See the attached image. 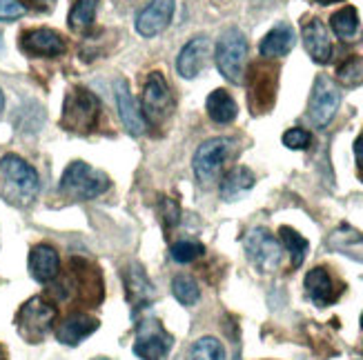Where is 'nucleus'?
Masks as SVG:
<instances>
[{"label": "nucleus", "instance_id": "nucleus-1", "mask_svg": "<svg viewBox=\"0 0 363 360\" xmlns=\"http://www.w3.org/2000/svg\"><path fill=\"white\" fill-rule=\"evenodd\" d=\"M101 100L85 87H74L67 91L62 103V127L74 134H89L99 124Z\"/></svg>", "mask_w": 363, "mask_h": 360}, {"label": "nucleus", "instance_id": "nucleus-2", "mask_svg": "<svg viewBox=\"0 0 363 360\" xmlns=\"http://www.w3.org/2000/svg\"><path fill=\"white\" fill-rule=\"evenodd\" d=\"M216 67L232 85L245 81V60H247V40L241 29H228L216 42Z\"/></svg>", "mask_w": 363, "mask_h": 360}, {"label": "nucleus", "instance_id": "nucleus-3", "mask_svg": "<svg viewBox=\"0 0 363 360\" xmlns=\"http://www.w3.org/2000/svg\"><path fill=\"white\" fill-rule=\"evenodd\" d=\"M107 190H109V178L83 161L72 163L60 178V192L76 200L99 198Z\"/></svg>", "mask_w": 363, "mask_h": 360}, {"label": "nucleus", "instance_id": "nucleus-4", "mask_svg": "<svg viewBox=\"0 0 363 360\" xmlns=\"http://www.w3.org/2000/svg\"><path fill=\"white\" fill-rule=\"evenodd\" d=\"M58 316V311L52 303H47L40 296L27 301L18 316H16V325H18V332L27 342H40L47 332L54 327V320Z\"/></svg>", "mask_w": 363, "mask_h": 360}, {"label": "nucleus", "instance_id": "nucleus-5", "mask_svg": "<svg viewBox=\"0 0 363 360\" xmlns=\"http://www.w3.org/2000/svg\"><path fill=\"white\" fill-rule=\"evenodd\" d=\"M243 245H245V254H247L250 262L255 265L259 272L279 269V265L283 260V247L267 229L257 227V229L247 231Z\"/></svg>", "mask_w": 363, "mask_h": 360}, {"label": "nucleus", "instance_id": "nucleus-6", "mask_svg": "<svg viewBox=\"0 0 363 360\" xmlns=\"http://www.w3.org/2000/svg\"><path fill=\"white\" fill-rule=\"evenodd\" d=\"M232 145L234 143L230 138H212V140H205V143L196 149L194 174L203 185H210L220 176L223 165L232 151Z\"/></svg>", "mask_w": 363, "mask_h": 360}, {"label": "nucleus", "instance_id": "nucleus-7", "mask_svg": "<svg viewBox=\"0 0 363 360\" xmlns=\"http://www.w3.org/2000/svg\"><path fill=\"white\" fill-rule=\"evenodd\" d=\"M172 345H174V338L165 332V327L159 320L138 323L134 354L140 360H163L169 354Z\"/></svg>", "mask_w": 363, "mask_h": 360}, {"label": "nucleus", "instance_id": "nucleus-8", "mask_svg": "<svg viewBox=\"0 0 363 360\" xmlns=\"http://www.w3.org/2000/svg\"><path fill=\"white\" fill-rule=\"evenodd\" d=\"M341 105V91L330 81L328 76H319L314 81L312 96H310V118L317 127H325L335 118L337 109Z\"/></svg>", "mask_w": 363, "mask_h": 360}, {"label": "nucleus", "instance_id": "nucleus-9", "mask_svg": "<svg viewBox=\"0 0 363 360\" xmlns=\"http://www.w3.org/2000/svg\"><path fill=\"white\" fill-rule=\"evenodd\" d=\"M172 112V89L163 74L152 71L143 89V116L154 122H161Z\"/></svg>", "mask_w": 363, "mask_h": 360}, {"label": "nucleus", "instance_id": "nucleus-10", "mask_svg": "<svg viewBox=\"0 0 363 360\" xmlns=\"http://www.w3.org/2000/svg\"><path fill=\"white\" fill-rule=\"evenodd\" d=\"M0 171H3V176L9 180V185H13V190L25 200H31L38 194L40 182H38L36 169L29 163H25L21 156H13V153L5 156V158L0 161Z\"/></svg>", "mask_w": 363, "mask_h": 360}, {"label": "nucleus", "instance_id": "nucleus-11", "mask_svg": "<svg viewBox=\"0 0 363 360\" xmlns=\"http://www.w3.org/2000/svg\"><path fill=\"white\" fill-rule=\"evenodd\" d=\"M174 16V0H150V5L136 16V31L143 38H154L167 29Z\"/></svg>", "mask_w": 363, "mask_h": 360}, {"label": "nucleus", "instance_id": "nucleus-12", "mask_svg": "<svg viewBox=\"0 0 363 360\" xmlns=\"http://www.w3.org/2000/svg\"><path fill=\"white\" fill-rule=\"evenodd\" d=\"M114 91H116L118 116H121V120L125 124V129H128L132 136H143L147 132V120H145L143 112H140V107L136 105L128 81H125V78H116Z\"/></svg>", "mask_w": 363, "mask_h": 360}, {"label": "nucleus", "instance_id": "nucleus-13", "mask_svg": "<svg viewBox=\"0 0 363 360\" xmlns=\"http://www.w3.org/2000/svg\"><path fill=\"white\" fill-rule=\"evenodd\" d=\"M21 50L29 56L56 58L65 54V40L52 29H31L21 36Z\"/></svg>", "mask_w": 363, "mask_h": 360}, {"label": "nucleus", "instance_id": "nucleus-14", "mask_svg": "<svg viewBox=\"0 0 363 360\" xmlns=\"http://www.w3.org/2000/svg\"><path fill=\"white\" fill-rule=\"evenodd\" d=\"M210 50L212 45L205 36H196L189 40L181 54H179V60H177V69L183 78H196L203 67L208 65V58H210Z\"/></svg>", "mask_w": 363, "mask_h": 360}, {"label": "nucleus", "instance_id": "nucleus-15", "mask_svg": "<svg viewBox=\"0 0 363 360\" xmlns=\"http://www.w3.org/2000/svg\"><path fill=\"white\" fill-rule=\"evenodd\" d=\"M303 45L310 58L319 65H325L333 58V40H330L328 29L319 18H312L303 25Z\"/></svg>", "mask_w": 363, "mask_h": 360}, {"label": "nucleus", "instance_id": "nucleus-16", "mask_svg": "<svg viewBox=\"0 0 363 360\" xmlns=\"http://www.w3.org/2000/svg\"><path fill=\"white\" fill-rule=\"evenodd\" d=\"M123 278H125V289H128V301L132 303V307H147L156 298V289L140 265H130L125 269Z\"/></svg>", "mask_w": 363, "mask_h": 360}, {"label": "nucleus", "instance_id": "nucleus-17", "mask_svg": "<svg viewBox=\"0 0 363 360\" xmlns=\"http://www.w3.org/2000/svg\"><path fill=\"white\" fill-rule=\"evenodd\" d=\"M306 291L310 296V301L317 307H328L339 298V291L335 287L333 276L328 274L325 267H314L306 276Z\"/></svg>", "mask_w": 363, "mask_h": 360}, {"label": "nucleus", "instance_id": "nucleus-18", "mask_svg": "<svg viewBox=\"0 0 363 360\" xmlns=\"http://www.w3.org/2000/svg\"><path fill=\"white\" fill-rule=\"evenodd\" d=\"M29 272L38 283H52L60 272L58 252L50 245H36L29 254Z\"/></svg>", "mask_w": 363, "mask_h": 360}, {"label": "nucleus", "instance_id": "nucleus-19", "mask_svg": "<svg viewBox=\"0 0 363 360\" xmlns=\"http://www.w3.org/2000/svg\"><path fill=\"white\" fill-rule=\"evenodd\" d=\"M99 320L91 318L87 314H72L69 318L62 320L58 327H56V338L62 342V345H78L81 340H85L87 336H91L94 332L99 330Z\"/></svg>", "mask_w": 363, "mask_h": 360}, {"label": "nucleus", "instance_id": "nucleus-20", "mask_svg": "<svg viewBox=\"0 0 363 360\" xmlns=\"http://www.w3.org/2000/svg\"><path fill=\"white\" fill-rule=\"evenodd\" d=\"M296 42V34L294 29L286 23L277 25L272 31H267L265 38L259 45V52L263 58H281L292 52V47Z\"/></svg>", "mask_w": 363, "mask_h": 360}, {"label": "nucleus", "instance_id": "nucleus-21", "mask_svg": "<svg viewBox=\"0 0 363 360\" xmlns=\"http://www.w3.org/2000/svg\"><path fill=\"white\" fill-rule=\"evenodd\" d=\"M274 89H277L274 71L265 69V67H255V76H252V87H250L252 105L257 109L270 107L272 98H274Z\"/></svg>", "mask_w": 363, "mask_h": 360}, {"label": "nucleus", "instance_id": "nucleus-22", "mask_svg": "<svg viewBox=\"0 0 363 360\" xmlns=\"http://www.w3.org/2000/svg\"><path fill=\"white\" fill-rule=\"evenodd\" d=\"M252 187H255V174L247 167H234L220 182V196L225 200H236L245 192H250Z\"/></svg>", "mask_w": 363, "mask_h": 360}, {"label": "nucleus", "instance_id": "nucleus-23", "mask_svg": "<svg viewBox=\"0 0 363 360\" xmlns=\"http://www.w3.org/2000/svg\"><path fill=\"white\" fill-rule=\"evenodd\" d=\"M205 107H208V116L214 122H220V124L232 122L236 118V114H239V107H236L234 98L225 89H214L208 96Z\"/></svg>", "mask_w": 363, "mask_h": 360}, {"label": "nucleus", "instance_id": "nucleus-24", "mask_svg": "<svg viewBox=\"0 0 363 360\" xmlns=\"http://www.w3.org/2000/svg\"><path fill=\"white\" fill-rule=\"evenodd\" d=\"M328 243L333 249H337V252L348 254L357 260H363V233H359L350 227H341L330 236Z\"/></svg>", "mask_w": 363, "mask_h": 360}, {"label": "nucleus", "instance_id": "nucleus-25", "mask_svg": "<svg viewBox=\"0 0 363 360\" xmlns=\"http://www.w3.org/2000/svg\"><path fill=\"white\" fill-rule=\"evenodd\" d=\"M330 27H333V31L341 40H352L354 34L359 31V13H357V9L354 7H343V9L335 11L333 18H330Z\"/></svg>", "mask_w": 363, "mask_h": 360}, {"label": "nucleus", "instance_id": "nucleus-26", "mask_svg": "<svg viewBox=\"0 0 363 360\" xmlns=\"http://www.w3.org/2000/svg\"><path fill=\"white\" fill-rule=\"evenodd\" d=\"M279 236H281V243L283 247L290 252V258H292V267H301L306 256H308V240L301 236L298 231H294L292 227H281L279 229Z\"/></svg>", "mask_w": 363, "mask_h": 360}, {"label": "nucleus", "instance_id": "nucleus-27", "mask_svg": "<svg viewBox=\"0 0 363 360\" xmlns=\"http://www.w3.org/2000/svg\"><path fill=\"white\" fill-rule=\"evenodd\" d=\"M185 360H225V347L218 338L203 336L189 347Z\"/></svg>", "mask_w": 363, "mask_h": 360}, {"label": "nucleus", "instance_id": "nucleus-28", "mask_svg": "<svg viewBox=\"0 0 363 360\" xmlns=\"http://www.w3.org/2000/svg\"><path fill=\"white\" fill-rule=\"evenodd\" d=\"M96 7L99 0H76L69 11V27L74 31H85L91 27L94 18H96Z\"/></svg>", "mask_w": 363, "mask_h": 360}, {"label": "nucleus", "instance_id": "nucleus-29", "mask_svg": "<svg viewBox=\"0 0 363 360\" xmlns=\"http://www.w3.org/2000/svg\"><path fill=\"white\" fill-rule=\"evenodd\" d=\"M172 294H174V298L185 307L196 305L201 298V289L196 285V280L189 276H177L172 280Z\"/></svg>", "mask_w": 363, "mask_h": 360}, {"label": "nucleus", "instance_id": "nucleus-30", "mask_svg": "<svg viewBox=\"0 0 363 360\" xmlns=\"http://www.w3.org/2000/svg\"><path fill=\"white\" fill-rule=\"evenodd\" d=\"M205 252V247L201 243H194V240H181V243H174L172 245V258L177 262H194L196 258H201Z\"/></svg>", "mask_w": 363, "mask_h": 360}, {"label": "nucleus", "instance_id": "nucleus-31", "mask_svg": "<svg viewBox=\"0 0 363 360\" xmlns=\"http://www.w3.org/2000/svg\"><path fill=\"white\" fill-rule=\"evenodd\" d=\"M337 78L348 87L363 83V58L354 56L348 62H343V65L339 67V71H337Z\"/></svg>", "mask_w": 363, "mask_h": 360}, {"label": "nucleus", "instance_id": "nucleus-32", "mask_svg": "<svg viewBox=\"0 0 363 360\" xmlns=\"http://www.w3.org/2000/svg\"><path fill=\"white\" fill-rule=\"evenodd\" d=\"M312 143V136L310 132L301 129V127H294V129H288L286 134H283V145H286L288 149H308Z\"/></svg>", "mask_w": 363, "mask_h": 360}, {"label": "nucleus", "instance_id": "nucleus-33", "mask_svg": "<svg viewBox=\"0 0 363 360\" xmlns=\"http://www.w3.org/2000/svg\"><path fill=\"white\" fill-rule=\"evenodd\" d=\"M159 211H161V218H163V223H165V229H172V227L179 225V221H181V207H179L177 200L163 198L161 205H159Z\"/></svg>", "mask_w": 363, "mask_h": 360}, {"label": "nucleus", "instance_id": "nucleus-34", "mask_svg": "<svg viewBox=\"0 0 363 360\" xmlns=\"http://www.w3.org/2000/svg\"><path fill=\"white\" fill-rule=\"evenodd\" d=\"M25 13V7L18 3V0H0V21H16L21 18V16Z\"/></svg>", "mask_w": 363, "mask_h": 360}, {"label": "nucleus", "instance_id": "nucleus-35", "mask_svg": "<svg viewBox=\"0 0 363 360\" xmlns=\"http://www.w3.org/2000/svg\"><path fill=\"white\" fill-rule=\"evenodd\" d=\"M354 156H357V165H359L361 174H363V134L357 138V143H354Z\"/></svg>", "mask_w": 363, "mask_h": 360}, {"label": "nucleus", "instance_id": "nucleus-36", "mask_svg": "<svg viewBox=\"0 0 363 360\" xmlns=\"http://www.w3.org/2000/svg\"><path fill=\"white\" fill-rule=\"evenodd\" d=\"M29 3L34 5V7H47V5H52L54 0H29Z\"/></svg>", "mask_w": 363, "mask_h": 360}, {"label": "nucleus", "instance_id": "nucleus-37", "mask_svg": "<svg viewBox=\"0 0 363 360\" xmlns=\"http://www.w3.org/2000/svg\"><path fill=\"white\" fill-rule=\"evenodd\" d=\"M3 112H5V93L0 91V116H3Z\"/></svg>", "mask_w": 363, "mask_h": 360}, {"label": "nucleus", "instance_id": "nucleus-38", "mask_svg": "<svg viewBox=\"0 0 363 360\" xmlns=\"http://www.w3.org/2000/svg\"><path fill=\"white\" fill-rule=\"evenodd\" d=\"M314 3H319V5H333V3H341V0H314Z\"/></svg>", "mask_w": 363, "mask_h": 360}, {"label": "nucleus", "instance_id": "nucleus-39", "mask_svg": "<svg viewBox=\"0 0 363 360\" xmlns=\"http://www.w3.org/2000/svg\"><path fill=\"white\" fill-rule=\"evenodd\" d=\"M0 360H7V356H5V349L0 347Z\"/></svg>", "mask_w": 363, "mask_h": 360}, {"label": "nucleus", "instance_id": "nucleus-40", "mask_svg": "<svg viewBox=\"0 0 363 360\" xmlns=\"http://www.w3.org/2000/svg\"><path fill=\"white\" fill-rule=\"evenodd\" d=\"M361 327H363V314H361Z\"/></svg>", "mask_w": 363, "mask_h": 360}, {"label": "nucleus", "instance_id": "nucleus-41", "mask_svg": "<svg viewBox=\"0 0 363 360\" xmlns=\"http://www.w3.org/2000/svg\"><path fill=\"white\" fill-rule=\"evenodd\" d=\"M96 360H107V358H96Z\"/></svg>", "mask_w": 363, "mask_h": 360}, {"label": "nucleus", "instance_id": "nucleus-42", "mask_svg": "<svg viewBox=\"0 0 363 360\" xmlns=\"http://www.w3.org/2000/svg\"><path fill=\"white\" fill-rule=\"evenodd\" d=\"M359 360H363V358H359Z\"/></svg>", "mask_w": 363, "mask_h": 360}, {"label": "nucleus", "instance_id": "nucleus-43", "mask_svg": "<svg viewBox=\"0 0 363 360\" xmlns=\"http://www.w3.org/2000/svg\"><path fill=\"white\" fill-rule=\"evenodd\" d=\"M236 360H239V358H236Z\"/></svg>", "mask_w": 363, "mask_h": 360}]
</instances>
